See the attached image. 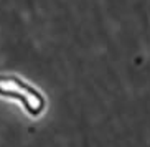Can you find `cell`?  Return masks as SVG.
Segmentation results:
<instances>
[{"label":"cell","instance_id":"cell-1","mask_svg":"<svg viewBox=\"0 0 150 147\" xmlns=\"http://www.w3.org/2000/svg\"><path fill=\"white\" fill-rule=\"evenodd\" d=\"M0 96L18 101L23 111L33 119L46 111V98L43 93L20 76L0 75Z\"/></svg>","mask_w":150,"mask_h":147}]
</instances>
